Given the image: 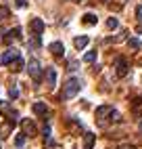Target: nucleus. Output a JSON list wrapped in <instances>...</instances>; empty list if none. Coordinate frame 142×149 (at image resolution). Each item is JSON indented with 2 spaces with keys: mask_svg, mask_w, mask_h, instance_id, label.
Returning <instances> with one entry per match:
<instances>
[{
  "mask_svg": "<svg viewBox=\"0 0 142 149\" xmlns=\"http://www.w3.org/2000/svg\"><path fill=\"white\" fill-rule=\"evenodd\" d=\"M88 42H90V38H88V36H77L75 40H73V46L77 48V51H82V48L88 46Z\"/></svg>",
  "mask_w": 142,
  "mask_h": 149,
  "instance_id": "ddd939ff",
  "label": "nucleus"
},
{
  "mask_svg": "<svg viewBox=\"0 0 142 149\" xmlns=\"http://www.w3.org/2000/svg\"><path fill=\"white\" fill-rule=\"evenodd\" d=\"M15 4H17L19 8H23V6H27V0H15Z\"/></svg>",
  "mask_w": 142,
  "mask_h": 149,
  "instance_id": "bb28decb",
  "label": "nucleus"
},
{
  "mask_svg": "<svg viewBox=\"0 0 142 149\" xmlns=\"http://www.w3.org/2000/svg\"><path fill=\"white\" fill-rule=\"evenodd\" d=\"M8 95H11V99H17V95H19V91H17V86L13 84L11 88H8Z\"/></svg>",
  "mask_w": 142,
  "mask_h": 149,
  "instance_id": "b1692460",
  "label": "nucleus"
},
{
  "mask_svg": "<svg viewBox=\"0 0 142 149\" xmlns=\"http://www.w3.org/2000/svg\"><path fill=\"white\" fill-rule=\"evenodd\" d=\"M84 61H86V63H94V61H96V51H88V53L84 55Z\"/></svg>",
  "mask_w": 142,
  "mask_h": 149,
  "instance_id": "aec40b11",
  "label": "nucleus"
},
{
  "mask_svg": "<svg viewBox=\"0 0 142 149\" xmlns=\"http://www.w3.org/2000/svg\"><path fill=\"white\" fill-rule=\"evenodd\" d=\"M111 111H113V107H109V105L98 107V109H96V118H98V122H100V124H105V118L111 116Z\"/></svg>",
  "mask_w": 142,
  "mask_h": 149,
  "instance_id": "423d86ee",
  "label": "nucleus"
},
{
  "mask_svg": "<svg viewBox=\"0 0 142 149\" xmlns=\"http://www.w3.org/2000/svg\"><path fill=\"white\" fill-rule=\"evenodd\" d=\"M0 113L2 116H11L13 113V107H11L8 101H0Z\"/></svg>",
  "mask_w": 142,
  "mask_h": 149,
  "instance_id": "f3484780",
  "label": "nucleus"
},
{
  "mask_svg": "<svg viewBox=\"0 0 142 149\" xmlns=\"http://www.w3.org/2000/svg\"><path fill=\"white\" fill-rule=\"evenodd\" d=\"M15 59H19V51L17 48H11V51H6L2 55V63H13Z\"/></svg>",
  "mask_w": 142,
  "mask_h": 149,
  "instance_id": "1a4fd4ad",
  "label": "nucleus"
},
{
  "mask_svg": "<svg viewBox=\"0 0 142 149\" xmlns=\"http://www.w3.org/2000/svg\"><path fill=\"white\" fill-rule=\"evenodd\" d=\"M11 15V11H8V6H0V21H4V19Z\"/></svg>",
  "mask_w": 142,
  "mask_h": 149,
  "instance_id": "4be33fe9",
  "label": "nucleus"
},
{
  "mask_svg": "<svg viewBox=\"0 0 142 149\" xmlns=\"http://www.w3.org/2000/svg\"><path fill=\"white\" fill-rule=\"evenodd\" d=\"M79 88H82V82H79L77 78H69V80L65 82V86H63L61 99H73V97L79 93Z\"/></svg>",
  "mask_w": 142,
  "mask_h": 149,
  "instance_id": "f257e3e1",
  "label": "nucleus"
},
{
  "mask_svg": "<svg viewBox=\"0 0 142 149\" xmlns=\"http://www.w3.org/2000/svg\"><path fill=\"white\" fill-rule=\"evenodd\" d=\"M138 34H142V25H138Z\"/></svg>",
  "mask_w": 142,
  "mask_h": 149,
  "instance_id": "c85d7f7f",
  "label": "nucleus"
},
{
  "mask_svg": "<svg viewBox=\"0 0 142 149\" xmlns=\"http://www.w3.org/2000/svg\"><path fill=\"white\" fill-rule=\"evenodd\" d=\"M46 84H48L50 88L57 84V69H54V67H48V69H46Z\"/></svg>",
  "mask_w": 142,
  "mask_h": 149,
  "instance_id": "9d476101",
  "label": "nucleus"
},
{
  "mask_svg": "<svg viewBox=\"0 0 142 149\" xmlns=\"http://www.w3.org/2000/svg\"><path fill=\"white\" fill-rule=\"evenodd\" d=\"M21 128H23V134L25 136H36L38 134V128H36V124L32 120H23L21 122Z\"/></svg>",
  "mask_w": 142,
  "mask_h": 149,
  "instance_id": "39448f33",
  "label": "nucleus"
},
{
  "mask_svg": "<svg viewBox=\"0 0 142 149\" xmlns=\"http://www.w3.org/2000/svg\"><path fill=\"white\" fill-rule=\"evenodd\" d=\"M82 21H84L86 25H96V23H98V17H96L94 13H86Z\"/></svg>",
  "mask_w": 142,
  "mask_h": 149,
  "instance_id": "dca6fc26",
  "label": "nucleus"
},
{
  "mask_svg": "<svg viewBox=\"0 0 142 149\" xmlns=\"http://www.w3.org/2000/svg\"><path fill=\"white\" fill-rule=\"evenodd\" d=\"M128 46L132 48V51H138V48L142 46V42L138 40V38H130V40H128Z\"/></svg>",
  "mask_w": 142,
  "mask_h": 149,
  "instance_id": "6ab92c4d",
  "label": "nucleus"
},
{
  "mask_svg": "<svg viewBox=\"0 0 142 149\" xmlns=\"http://www.w3.org/2000/svg\"><path fill=\"white\" fill-rule=\"evenodd\" d=\"M8 65H11V72H15V74H17V72H21V69H23V65H25V63H23V59L19 57V59H15V61H13V63H8Z\"/></svg>",
  "mask_w": 142,
  "mask_h": 149,
  "instance_id": "a211bd4d",
  "label": "nucleus"
},
{
  "mask_svg": "<svg viewBox=\"0 0 142 149\" xmlns=\"http://www.w3.org/2000/svg\"><path fill=\"white\" fill-rule=\"evenodd\" d=\"M115 76L117 78H125L128 76V61L123 57H119L117 61H115Z\"/></svg>",
  "mask_w": 142,
  "mask_h": 149,
  "instance_id": "20e7f679",
  "label": "nucleus"
},
{
  "mask_svg": "<svg viewBox=\"0 0 142 149\" xmlns=\"http://www.w3.org/2000/svg\"><path fill=\"white\" fill-rule=\"evenodd\" d=\"M29 29H32L34 38H40V36H42V32H44V21H42L40 17H34L32 21H29Z\"/></svg>",
  "mask_w": 142,
  "mask_h": 149,
  "instance_id": "7ed1b4c3",
  "label": "nucleus"
},
{
  "mask_svg": "<svg viewBox=\"0 0 142 149\" xmlns=\"http://www.w3.org/2000/svg\"><path fill=\"white\" fill-rule=\"evenodd\" d=\"M48 48H50V53H52L54 57H63V53H65V46H63V42H52Z\"/></svg>",
  "mask_w": 142,
  "mask_h": 149,
  "instance_id": "9b49d317",
  "label": "nucleus"
},
{
  "mask_svg": "<svg viewBox=\"0 0 142 149\" xmlns=\"http://www.w3.org/2000/svg\"><path fill=\"white\" fill-rule=\"evenodd\" d=\"M136 19H138V21H142V4L136 8Z\"/></svg>",
  "mask_w": 142,
  "mask_h": 149,
  "instance_id": "a878e982",
  "label": "nucleus"
},
{
  "mask_svg": "<svg viewBox=\"0 0 142 149\" xmlns=\"http://www.w3.org/2000/svg\"><path fill=\"white\" fill-rule=\"evenodd\" d=\"M25 139H27V136H25V134H19V136H17V139H15V143H17V145H19V147H21V145H23V143H25Z\"/></svg>",
  "mask_w": 142,
  "mask_h": 149,
  "instance_id": "393cba45",
  "label": "nucleus"
},
{
  "mask_svg": "<svg viewBox=\"0 0 142 149\" xmlns=\"http://www.w3.org/2000/svg\"><path fill=\"white\" fill-rule=\"evenodd\" d=\"M117 25H119V21H117L115 17H109V19H107V27H109V29H117Z\"/></svg>",
  "mask_w": 142,
  "mask_h": 149,
  "instance_id": "412c9836",
  "label": "nucleus"
},
{
  "mask_svg": "<svg viewBox=\"0 0 142 149\" xmlns=\"http://www.w3.org/2000/svg\"><path fill=\"white\" fill-rule=\"evenodd\" d=\"M109 120H111V122H121L119 111H115V109H113V111H111V116H109Z\"/></svg>",
  "mask_w": 142,
  "mask_h": 149,
  "instance_id": "5701e85b",
  "label": "nucleus"
},
{
  "mask_svg": "<svg viewBox=\"0 0 142 149\" xmlns=\"http://www.w3.org/2000/svg\"><path fill=\"white\" fill-rule=\"evenodd\" d=\"M132 111H134L136 116H142V97H138V99L132 101Z\"/></svg>",
  "mask_w": 142,
  "mask_h": 149,
  "instance_id": "2eb2a0df",
  "label": "nucleus"
},
{
  "mask_svg": "<svg viewBox=\"0 0 142 149\" xmlns=\"http://www.w3.org/2000/svg\"><path fill=\"white\" fill-rule=\"evenodd\" d=\"M19 38H21V27H13L11 32H8V36H4L2 40H4L6 44H11L13 40H19Z\"/></svg>",
  "mask_w": 142,
  "mask_h": 149,
  "instance_id": "6e6552de",
  "label": "nucleus"
},
{
  "mask_svg": "<svg viewBox=\"0 0 142 149\" xmlns=\"http://www.w3.org/2000/svg\"><path fill=\"white\" fill-rule=\"evenodd\" d=\"M27 72H29V76H32L34 82H40V78H42V67H40L38 59H32V61L27 63Z\"/></svg>",
  "mask_w": 142,
  "mask_h": 149,
  "instance_id": "f03ea898",
  "label": "nucleus"
},
{
  "mask_svg": "<svg viewBox=\"0 0 142 149\" xmlns=\"http://www.w3.org/2000/svg\"><path fill=\"white\" fill-rule=\"evenodd\" d=\"M119 149H134L132 145H119Z\"/></svg>",
  "mask_w": 142,
  "mask_h": 149,
  "instance_id": "cd10ccee",
  "label": "nucleus"
},
{
  "mask_svg": "<svg viewBox=\"0 0 142 149\" xmlns=\"http://www.w3.org/2000/svg\"><path fill=\"white\" fill-rule=\"evenodd\" d=\"M32 109H34V113H36V116H46V113H48V107H46V103H42V101L34 103Z\"/></svg>",
  "mask_w": 142,
  "mask_h": 149,
  "instance_id": "f8f14e48",
  "label": "nucleus"
},
{
  "mask_svg": "<svg viewBox=\"0 0 142 149\" xmlns=\"http://www.w3.org/2000/svg\"><path fill=\"white\" fill-rule=\"evenodd\" d=\"M13 128H15V120H8L6 124L0 126V136H2V139H8V136H11V132H13Z\"/></svg>",
  "mask_w": 142,
  "mask_h": 149,
  "instance_id": "0eeeda50",
  "label": "nucleus"
},
{
  "mask_svg": "<svg viewBox=\"0 0 142 149\" xmlns=\"http://www.w3.org/2000/svg\"><path fill=\"white\" fill-rule=\"evenodd\" d=\"M94 141H96V134L86 132V134H84V149H92V147H94Z\"/></svg>",
  "mask_w": 142,
  "mask_h": 149,
  "instance_id": "4468645a",
  "label": "nucleus"
}]
</instances>
